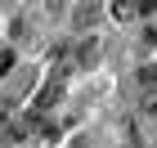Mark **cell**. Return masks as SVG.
Instances as JSON below:
<instances>
[{
	"label": "cell",
	"mask_w": 157,
	"mask_h": 148,
	"mask_svg": "<svg viewBox=\"0 0 157 148\" xmlns=\"http://www.w3.org/2000/svg\"><path fill=\"white\" fill-rule=\"evenodd\" d=\"M112 18H117V23H130V18H139V0H117V5H112Z\"/></svg>",
	"instance_id": "1"
},
{
	"label": "cell",
	"mask_w": 157,
	"mask_h": 148,
	"mask_svg": "<svg viewBox=\"0 0 157 148\" xmlns=\"http://www.w3.org/2000/svg\"><path fill=\"white\" fill-rule=\"evenodd\" d=\"M63 99V85H49L45 94H40V108H54V103H59Z\"/></svg>",
	"instance_id": "2"
},
{
	"label": "cell",
	"mask_w": 157,
	"mask_h": 148,
	"mask_svg": "<svg viewBox=\"0 0 157 148\" xmlns=\"http://www.w3.org/2000/svg\"><path fill=\"white\" fill-rule=\"evenodd\" d=\"M76 23H81V27H85V23H94V5H85V9H76Z\"/></svg>",
	"instance_id": "3"
},
{
	"label": "cell",
	"mask_w": 157,
	"mask_h": 148,
	"mask_svg": "<svg viewBox=\"0 0 157 148\" xmlns=\"http://www.w3.org/2000/svg\"><path fill=\"white\" fill-rule=\"evenodd\" d=\"M13 67V49H0V72H9Z\"/></svg>",
	"instance_id": "4"
},
{
	"label": "cell",
	"mask_w": 157,
	"mask_h": 148,
	"mask_svg": "<svg viewBox=\"0 0 157 148\" xmlns=\"http://www.w3.org/2000/svg\"><path fill=\"white\" fill-rule=\"evenodd\" d=\"M5 126H9V103L0 99V130H5Z\"/></svg>",
	"instance_id": "5"
}]
</instances>
